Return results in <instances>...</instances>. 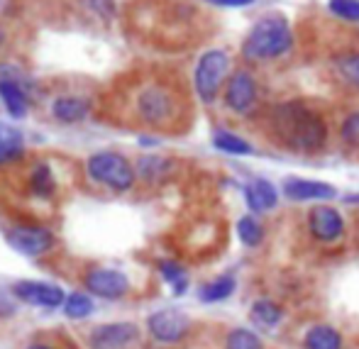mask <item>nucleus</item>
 I'll return each mask as SVG.
<instances>
[{"instance_id": "nucleus-1", "label": "nucleus", "mask_w": 359, "mask_h": 349, "mask_svg": "<svg viewBox=\"0 0 359 349\" xmlns=\"http://www.w3.org/2000/svg\"><path fill=\"white\" fill-rule=\"evenodd\" d=\"M271 130L276 139L293 151H318L327 139V125L320 113L298 100H288L271 110Z\"/></svg>"}, {"instance_id": "nucleus-2", "label": "nucleus", "mask_w": 359, "mask_h": 349, "mask_svg": "<svg viewBox=\"0 0 359 349\" xmlns=\"http://www.w3.org/2000/svg\"><path fill=\"white\" fill-rule=\"evenodd\" d=\"M293 47L291 25L284 15H266L262 18L242 42V57L247 62H269V59L284 57Z\"/></svg>"}, {"instance_id": "nucleus-3", "label": "nucleus", "mask_w": 359, "mask_h": 349, "mask_svg": "<svg viewBox=\"0 0 359 349\" xmlns=\"http://www.w3.org/2000/svg\"><path fill=\"white\" fill-rule=\"evenodd\" d=\"M137 118L151 128H169L179 118V100L176 93L164 83H147L137 90L135 98Z\"/></svg>"}, {"instance_id": "nucleus-4", "label": "nucleus", "mask_w": 359, "mask_h": 349, "mask_svg": "<svg viewBox=\"0 0 359 349\" xmlns=\"http://www.w3.org/2000/svg\"><path fill=\"white\" fill-rule=\"evenodd\" d=\"M88 176L100 186H108L113 191H128L135 184V169L123 154L118 151H98L86 161Z\"/></svg>"}, {"instance_id": "nucleus-5", "label": "nucleus", "mask_w": 359, "mask_h": 349, "mask_svg": "<svg viewBox=\"0 0 359 349\" xmlns=\"http://www.w3.org/2000/svg\"><path fill=\"white\" fill-rule=\"evenodd\" d=\"M227 71H230V57L225 49H210L201 57V62L196 64L194 85L203 103H213L217 98L220 85L227 78Z\"/></svg>"}, {"instance_id": "nucleus-6", "label": "nucleus", "mask_w": 359, "mask_h": 349, "mask_svg": "<svg viewBox=\"0 0 359 349\" xmlns=\"http://www.w3.org/2000/svg\"><path fill=\"white\" fill-rule=\"evenodd\" d=\"M147 327H149V335L154 337L156 342H179L181 337L189 332L191 320L189 315H184L181 310H174V308H166V310H159L147 320Z\"/></svg>"}, {"instance_id": "nucleus-7", "label": "nucleus", "mask_w": 359, "mask_h": 349, "mask_svg": "<svg viewBox=\"0 0 359 349\" xmlns=\"http://www.w3.org/2000/svg\"><path fill=\"white\" fill-rule=\"evenodd\" d=\"M8 242L18 252H22V254L39 256L52 249L54 237H52V232L39 225H15L13 230L8 232Z\"/></svg>"}, {"instance_id": "nucleus-8", "label": "nucleus", "mask_w": 359, "mask_h": 349, "mask_svg": "<svg viewBox=\"0 0 359 349\" xmlns=\"http://www.w3.org/2000/svg\"><path fill=\"white\" fill-rule=\"evenodd\" d=\"M257 100V83L250 71H235L225 85V105L235 113H247Z\"/></svg>"}, {"instance_id": "nucleus-9", "label": "nucleus", "mask_w": 359, "mask_h": 349, "mask_svg": "<svg viewBox=\"0 0 359 349\" xmlns=\"http://www.w3.org/2000/svg\"><path fill=\"white\" fill-rule=\"evenodd\" d=\"M13 293L20 301L29 303V306H42V308H59L64 303V291L52 283L42 281H20L13 288Z\"/></svg>"}, {"instance_id": "nucleus-10", "label": "nucleus", "mask_w": 359, "mask_h": 349, "mask_svg": "<svg viewBox=\"0 0 359 349\" xmlns=\"http://www.w3.org/2000/svg\"><path fill=\"white\" fill-rule=\"evenodd\" d=\"M86 288L100 298H120L128 293L130 281L123 271L115 269H93L86 276Z\"/></svg>"}, {"instance_id": "nucleus-11", "label": "nucleus", "mask_w": 359, "mask_h": 349, "mask_svg": "<svg viewBox=\"0 0 359 349\" xmlns=\"http://www.w3.org/2000/svg\"><path fill=\"white\" fill-rule=\"evenodd\" d=\"M137 340V327L130 322H115V325H103L90 335V347L93 349H125Z\"/></svg>"}, {"instance_id": "nucleus-12", "label": "nucleus", "mask_w": 359, "mask_h": 349, "mask_svg": "<svg viewBox=\"0 0 359 349\" xmlns=\"http://www.w3.org/2000/svg\"><path fill=\"white\" fill-rule=\"evenodd\" d=\"M308 222H311V232L323 242H335L337 237H342L345 232V222H342V215L330 205H318V208L311 210L308 215Z\"/></svg>"}, {"instance_id": "nucleus-13", "label": "nucleus", "mask_w": 359, "mask_h": 349, "mask_svg": "<svg viewBox=\"0 0 359 349\" xmlns=\"http://www.w3.org/2000/svg\"><path fill=\"white\" fill-rule=\"evenodd\" d=\"M284 193L291 200H330L337 196V191L330 184L308 179H288L284 184Z\"/></svg>"}, {"instance_id": "nucleus-14", "label": "nucleus", "mask_w": 359, "mask_h": 349, "mask_svg": "<svg viewBox=\"0 0 359 349\" xmlns=\"http://www.w3.org/2000/svg\"><path fill=\"white\" fill-rule=\"evenodd\" d=\"M52 113L62 123H81L83 118H88L90 103L79 95H62L52 103Z\"/></svg>"}, {"instance_id": "nucleus-15", "label": "nucleus", "mask_w": 359, "mask_h": 349, "mask_svg": "<svg viewBox=\"0 0 359 349\" xmlns=\"http://www.w3.org/2000/svg\"><path fill=\"white\" fill-rule=\"evenodd\" d=\"M245 198L250 203L252 210H271L279 200V193H276L274 184H269L266 179H257L255 184H250L245 189Z\"/></svg>"}, {"instance_id": "nucleus-16", "label": "nucleus", "mask_w": 359, "mask_h": 349, "mask_svg": "<svg viewBox=\"0 0 359 349\" xmlns=\"http://www.w3.org/2000/svg\"><path fill=\"white\" fill-rule=\"evenodd\" d=\"M0 100H3L5 110H8L13 118H25L27 115V100H25V93L15 81L10 78H0Z\"/></svg>"}, {"instance_id": "nucleus-17", "label": "nucleus", "mask_w": 359, "mask_h": 349, "mask_svg": "<svg viewBox=\"0 0 359 349\" xmlns=\"http://www.w3.org/2000/svg\"><path fill=\"white\" fill-rule=\"evenodd\" d=\"M303 345H306V349H342V337L335 327L316 325L308 330Z\"/></svg>"}, {"instance_id": "nucleus-18", "label": "nucleus", "mask_w": 359, "mask_h": 349, "mask_svg": "<svg viewBox=\"0 0 359 349\" xmlns=\"http://www.w3.org/2000/svg\"><path fill=\"white\" fill-rule=\"evenodd\" d=\"M22 149H25L22 135L15 128H10V125L0 123V164L10 159H18L22 154Z\"/></svg>"}, {"instance_id": "nucleus-19", "label": "nucleus", "mask_w": 359, "mask_h": 349, "mask_svg": "<svg viewBox=\"0 0 359 349\" xmlns=\"http://www.w3.org/2000/svg\"><path fill=\"white\" fill-rule=\"evenodd\" d=\"M213 144H215V149L225 151V154H235V156L252 154L250 142H245L242 137H237V135L227 132V130H217V132L213 135Z\"/></svg>"}, {"instance_id": "nucleus-20", "label": "nucleus", "mask_w": 359, "mask_h": 349, "mask_svg": "<svg viewBox=\"0 0 359 349\" xmlns=\"http://www.w3.org/2000/svg\"><path fill=\"white\" fill-rule=\"evenodd\" d=\"M281 317H284V310H281L274 301H257L255 306H252V320L264 327L276 325Z\"/></svg>"}, {"instance_id": "nucleus-21", "label": "nucleus", "mask_w": 359, "mask_h": 349, "mask_svg": "<svg viewBox=\"0 0 359 349\" xmlns=\"http://www.w3.org/2000/svg\"><path fill=\"white\" fill-rule=\"evenodd\" d=\"M232 291H235V279H232V276H220V279L208 283V286L201 291V301H205V303L225 301L227 296H232Z\"/></svg>"}, {"instance_id": "nucleus-22", "label": "nucleus", "mask_w": 359, "mask_h": 349, "mask_svg": "<svg viewBox=\"0 0 359 349\" xmlns=\"http://www.w3.org/2000/svg\"><path fill=\"white\" fill-rule=\"evenodd\" d=\"M237 237L242 240V245L257 247L262 242V237H264V232H262V225L255 220V217L245 215V217H240V222H237Z\"/></svg>"}, {"instance_id": "nucleus-23", "label": "nucleus", "mask_w": 359, "mask_h": 349, "mask_svg": "<svg viewBox=\"0 0 359 349\" xmlns=\"http://www.w3.org/2000/svg\"><path fill=\"white\" fill-rule=\"evenodd\" d=\"M137 171L147 181H156L169 171V161L161 159V156H142L137 164Z\"/></svg>"}, {"instance_id": "nucleus-24", "label": "nucleus", "mask_w": 359, "mask_h": 349, "mask_svg": "<svg viewBox=\"0 0 359 349\" xmlns=\"http://www.w3.org/2000/svg\"><path fill=\"white\" fill-rule=\"evenodd\" d=\"M32 189L37 196H52L54 193V176L47 164L32 166Z\"/></svg>"}, {"instance_id": "nucleus-25", "label": "nucleus", "mask_w": 359, "mask_h": 349, "mask_svg": "<svg viewBox=\"0 0 359 349\" xmlns=\"http://www.w3.org/2000/svg\"><path fill=\"white\" fill-rule=\"evenodd\" d=\"M225 349H262V342L255 332L237 327V330H232L230 335H227Z\"/></svg>"}, {"instance_id": "nucleus-26", "label": "nucleus", "mask_w": 359, "mask_h": 349, "mask_svg": "<svg viewBox=\"0 0 359 349\" xmlns=\"http://www.w3.org/2000/svg\"><path fill=\"white\" fill-rule=\"evenodd\" d=\"M327 8L335 18L359 22V0H327Z\"/></svg>"}, {"instance_id": "nucleus-27", "label": "nucleus", "mask_w": 359, "mask_h": 349, "mask_svg": "<svg viewBox=\"0 0 359 349\" xmlns=\"http://www.w3.org/2000/svg\"><path fill=\"white\" fill-rule=\"evenodd\" d=\"M337 71L347 83L359 88V54H342L337 59Z\"/></svg>"}, {"instance_id": "nucleus-28", "label": "nucleus", "mask_w": 359, "mask_h": 349, "mask_svg": "<svg viewBox=\"0 0 359 349\" xmlns=\"http://www.w3.org/2000/svg\"><path fill=\"white\" fill-rule=\"evenodd\" d=\"M67 315L74 317V320H79V317H86L93 313V301H90L88 296H83V293H74V296L67 298Z\"/></svg>"}, {"instance_id": "nucleus-29", "label": "nucleus", "mask_w": 359, "mask_h": 349, "mask_svg": "<svg viewBox=\"0 0 359 349\" xmlns=\"http://www.w3.org/2000/svg\"><path fill=\"white\" fill-rule=\"evenodd\" d=\"M161 274H164L166 281L176 283V293H184V269H181L179 264L164 261V264H161Z\"/></svg>"}, {"instance_id": "nucleus-30", "label": "nucleus", "mask_w": 359, "mask_h": 349, "mask_svg": "<svg viewBox=\"0 0 359 349\" xmlns=\"http://www.w3.org/2000/svg\"><path fill=\"white\" fill-rule=\"evenodd\" d=\"M342 139L350 142V144H359V113L350 115L342 125Z\"/></svg>"}, {"instance_id": "nucleus-31", "label": "nucleus", "mask_w": 359, "mask_h": 349, "mask_svg": "<svg viewBox=\"0 0 359 349\" xmlns=\"http://www.w3.org/2000/svg\"><path fill=\"white\" fill-rule=\"evenodd\" d=\"M208 3L217 5V8H247V5H252L255 0H208Z\"/></svg>"}, {"instance_id": "nucleus-32", "label": "nucleus", "mask_w": 359, "mask_h": 349, "mask_svg": "<svg viewBox=\"0 0 359 349\" xmlns=\"http://www.w3.org/2000/svg\"><path fill=\"white\" fill-rule=\"evenodd\" d=\"M27 349H52V347H47V345H32V347H27Z\"/></svg>"}]
</instances>
